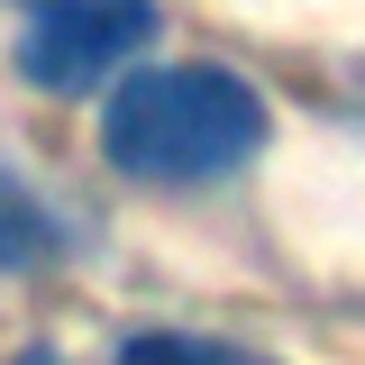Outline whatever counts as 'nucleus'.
<instances>
[{"mask_svg": "<svg viewBox=\"0 0 365 365\" xmlns=\"http://www.w3.org/2000/svg\"><path fill=\"white\" fill-rule=\"evenodd\" d=\"M119 365H265L247 356V347H228V338H182V329H146L119 347Z\"/></svg>", "mask_w": 365, "mask_h": 365, "instance_id": "nucleus-4", "label": "nucleus"}, {"mask_svg": "<svg viewBox=\"0 0 365 365\" xmlns=\"http://www.w3.org/2000/svg\"><path fill=\"white\" fill-rule=\"evenodd\" d=\"M265 91L228 64H137L101 110V146L137 182H220L265 155Z\"/></svg>", "mask_w": 365, "mask_h": 365, "instance_id": "nucleus-1", "label": "nucleus"}, {"mask_svg": "<svg viewBox=\"0 0 365 365\" xmlns=\"http://www.w3.org/2000/svg\"><path fill=\"white\" fill-rule=\"evenodd\" d=\"M64 237H73V228L37 201V182L0 165V274H37V265H55V256H64Z\"/></svg>", "mask_w": 365, "mask_h": 365, "instance_id": "nucleus-3", "label": "nucleus"}, {"mask_svg": "<svg viewBox=\"0 0 365 365\" xmlns=\"http://www.w3.org/2000/svg\"><path fill=\"white\" fill-rule=\"evenodd\" d=\"M155 0H19V73L55 101L119 83L155 46Z\"/></svg>", "mask_w": 365, "mask_h": 365, "instance_id": "nucleus-2", "label": "nucleus"}, {"mask_svg": "<svg viewBox=\"0 0 365 365\" xmlns=\"http://www.w3.org/2000/svg\"><path fill=\"white\" fill-rule=\"evenodd\" d=\"M9 365H64V356H46V347H28V356H9Z\"/></svg>", "mask_w": 365, "mask_h": 365, "instance_id": "nucleus-5", "label": "nucleus"}]
</instances>
